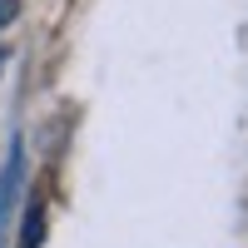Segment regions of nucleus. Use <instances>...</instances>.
<instances>
[{
	"label": "nucleus",
	"instance_id": "f257e3e1",
	"mask_svg": "<svg viewBox=\"0 0 248 248\" xmlns=\"http://www.w3.org/2000/svg\"><path fill=\"white\" fill-rule=\"evenodd\" d=\"M20 179H25V144H10L5 154V169H0V238H5V218H10V203L20 194Z\"/></svg>",
	"mask_w": 248,
	"mask_h": 248
}]
</instances>
